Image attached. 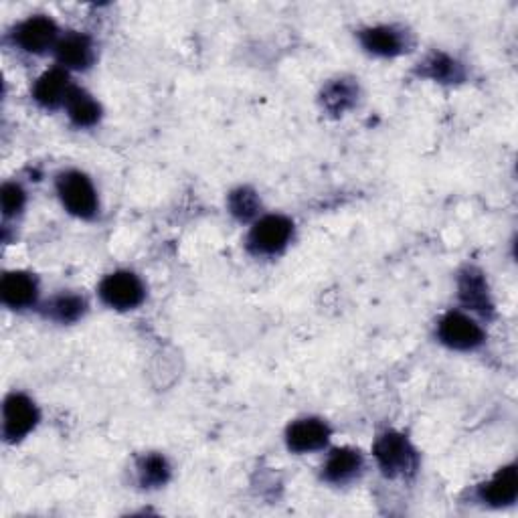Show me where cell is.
I'll use <instances>...</instances> for the list:
<instances>
[{"instance_id": "1", "label": "cell", "mask_w": 518, "mask_h": 518, "mask_svg": "<svg viewBox=\"0 0 518 518\" xmlns=\"http://www.w3.org/2000/svg\"><path fill=\"white\" fill-rule=\"evenodd\" d=\"M57 195L63 207L79 217V219H94L100 211L98 193L88 175L79 170H67L57 177Z\"/></svg>"}, {"instance_id": "2", "label": "cell", "mask_w": 518, "mask_h": 518, "mask_svg": "<svg viewBox=\"0 0 518 518\" xmlns=\"http://www.w3.org/2000/svg\"><path fill=\"white\" fill-rule=\"evenodd\" d=\"M375 458L379 468L389 478L411 476L417 470V452L409 440L397 431H385L375 444Z\"/></svg>"}, {"instance_id": "3", "label": "cell", "mask_w": 518, "mask_h": 518, "mask_svg": "<svg viewBox=\"0 0 518 518\" xmlns=\"http://www.w3.org/2000/svg\"><path fill=\"white\" fill-rule=\"evenodd\" d=\"M294 235V223L284 215L257 219L247 235V247L255 255H276L284 251Z\"/></svg>"}, {"instance_id": "4", "label": "cell", "mask_w": 518, "mask_h": 518, "mask_svg": "<svg viewBox=\"0 0 518 518\" xmlns=\"http://www.w3.org/2000/svg\"><path fill=\"white\" fill-rule=\"evenodd\" d=\"M438 336L454 351H474L482 347L486 334L482 326L460 310H450L438 324Z\"/></svg>"}, {"instance_id": "5", "label": "cell", "mask_w": 518, "mask_h": 518, "mask_svg": "<svg viewBox=\"0 0 518 518\" xmlns=\"http://www.w3.org/2000/svg\"><path fill=\"white\" fill-rule=\"evenodd\" d=\"M100 298L106 306L114 310H134L144 302L146 290L136 274L122 270L102 280Z\"/></svg>"}, {"instance_id": "6", "label": "cell", "mask_w": 518, "mask_h": 518, "mask_svg": "<svg viewBox=\"0 0 518 518\" xmlns=\"http://www.w3.org/2000/svg\"><path fill=\"white\" fill-rule=\"evenodd\" d=\"M39 409L23 393H13L3 407V434L7 442H21L37 427Z\"/></svg>"}, {"instance_id": "7", "label": "cell", "mask_w": 518, "mask_h": 518, "mask_svg": "<svg viewBox=\"0 0 518 518\" xmlns=\"http://www.w3.org/2000/svg\"><path fill=\"white\" fill-rule=\"evenodd\" d=\"M15 43L33 55H43L47 51H55L59 37V29L55 25L53 19L45 17V15H37L31 17L27 21H23L17 29H15Z\"/></svg>"}, {"instance_id": "8", "label": "cell", "mask_w": 518, "mask_h": 518, "mask_svg": "<svg viewBox=\"0 0 518 518\" xmlns=\"http://www.w3.org/2000/svg\"><path fill=\"white\" fill-rule=\"evenodd\" d=\"M332 431L326 421L318 417H304L294 421L286 431L288 448L296 454H310L318 452L328 446Z\"/></svg>"}, {"instance_id": "9", "label": "cell", "mask_w": 518, "mask_h": 518, "mask_svg": "<svg viewBox=\"0 0 518 518\" xmlns=\"http://www.w3.org/2000/svg\"><path fill=\"white\" fill-rule=\"evenodd\" d=\"M73 90V83L69 71L63 67H53L45 71L33 85V98L45 110H55L65 106L69 94Z\"/></svg>"}, {"instance_id": "10", "label": "cell", "mask_w": 518, "mask_h": 518, "mask_svg": "<svg viewBox=\"0 0 518 518\" xmlns=\"http://www.w3.org/2000/svg\"><path fill=\"white\" fill-rule=\"evenodd\" d=\"M55 57L63 69H75V71L88 69L96 59L94 41L85 33L71 31L57 41Z\"/></svg>"}, {"instance_id": "11", "label": "cell", "mask_w": 518, "mask_h": 518, "mask_svg": "<svg viewBox=\"0 0 518 518\" xmlns=\"http://www.w3.org/2000/svg\"><path fill=\"white\" fill-rule=\"evenodd\" d=\"M359 39L365 51L377 57H397L405 53L409 47L407 31L393 25H379V27L365 29L359 33Z\"/></svg>"}, {"instance_id": "12", "label": "cell", "mask_w": 518, "mask_h": 518, "mask_svg": "<svg viewBox=\"0 0 518 518\" xmlns=\"http://www.w3.org/2000/svg\"><path fill=\"white\" fill-rule=\"evenodd\" d=\"M0 298L13 310L31 308L39 298V284L29 272H9L0 282Z\"/></svg>"}, {"instance_id": "13", "label": "cell", "mask_w": 518, "mask_h": 518, "mask_svg": "<svg viewBox=\"0 0 518 518\" xmlns=\"http://www.w3.org/2000/svg\"><path fill=\"white\" fill-rule=\"evenodd\" d=\"M518 496V472L516 466L500 468L488 482L478 486V498L494 508L508 506Z\"/></svg>"}, {"instance_id": "14", "label": "cell", "mask_w": 518, "mask_h": 518, "mask_svg": "<svg viewBox=\"0 0 518 518\" xmlns=\"http://www.w3.org/2000/svg\"><path fill=\"white\" fill-rule=\"evenodd\" d=\"M365 468L363 454L355 448H336L330 452L322 468V478L330 484H347Z\"/></svg>"}, {"instance_id": "15", "label": "cell", "mask_w": 518, "mask_h": 518, "mask_svg": "<svg viewBox=\"0 0 518 518\" xmlns=\"http://www.w3.org/2000/svg\"><path fill=\"white\" fill-rule=\"evenodd\" d=\"M458 296L462 304L474 312L480 314H490L492 312V300L488 292V284L484 280V274L476 268H466L460 274L458 280Z\"/></svg>"}, {"instance_id": "16", "label": "cell", "mask_w": 518, "mask_h": 518, "mask_svg": "<svg viewBox=\"0 0 518 518\" xmlns=\"http://www.w3.org/2000/svg\"><path fill=\"white\" fill-rule=\"evenodd\" d=\"M67 116L77 128H92L102 118V106L94 100L92 94L73 85V90L65 102Z\"/></svg>"}, {"instance_id": "17", "label": "cell", "mask_w": 518, "mask_h": 518, "mask_svg": "<svg viewBox=\"0 0 518 518\" xmlns=\"http://www.w3.org/2000/svg\"><path fill=\"white\" fill-rule=\"evenodd\" d=\"M359 85L351 79H334L322 90V104L332 114H344L357 104Z\"/></svg>"}, {"instance_id": "18", "label": "cell", "mask_w": 518, "mask_h": 518, "mask_svg": "<svg viewBox=\"0 0 518 518\" xmlns=\"http://www.w3.org/2000/svg\"><path fill=\"white\" fill-rule=\"evenodd\" d=\"M85 300L77 294H59L53 296L45 306H43V316L49 320H55L59 324H71L77 322L85 314Z\"/></svg>"}, {"instance_id": "19", "label": "cell", "mask_w": 518, "mask_h": 518, "mask_svg": "<svg viewBox=\"0 0 518 518\" xmlns=\"http://www.w3.org/2000/svg\"><path fill=\"white\" fill-rule=\"evenodd\" d=\"M421 73L434 81H442V83H456L464 79V69L462 65L444 55V53H434L429 55L423 63H421Z\"/></svg>"}, {"instance_id": "20", "label": "cell", "mask_w": 518, "mask_h": 518, "mask_svg": "<svg viewBox=\"0 0 518 518\" xmlns=\"http://www.w3.org/2000/svg\"><path fill=\"white\" fill-rule=\"evenodd\" d=\"M138 478L144 488H158L164 486L170 478V466L164 456L148 454L138 464Z\"/></svg>"}, {"instance_id": "21", "label": "cell", "mask_w": 518, "mask_h": 518, "mask_svg": "<svg viewBox=\"0 0 518 518\" xmlns=\"http://www.w3.org/2000/svg\"><path fill=\"white\" fill-rule=\"evenodd\" d=\"M229 211L233 217H237L239 221H251L259 209H262V203H259V197L255 191L247 189V187H241V189H235L231 195H229Z\"/></svg>"}, {"instance_id": "22", "label": "cell", "mask_w": 518, "mask_h": 518, "mask_svg": "<svg viewBox=\"0 0 518 518\" xmlns=\"http://www.w3.org/2000/svg\"><path fill=\"white\" fill-rule=\"evenodd\" d=\"M27 193L17 183H7L0 189V207H3L5 217H15L25 209Z\"/></svg>"}]
</instances>
